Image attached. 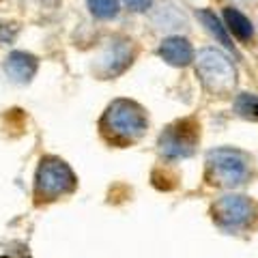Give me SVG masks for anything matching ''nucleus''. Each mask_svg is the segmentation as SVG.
Returning <instances> with one entry per match:
<instances>
[{
  "label": "nucleus",
  "instance_id": "1",
  "mask_svg": "<svg viewBox=\"0 0 258 258\" xmlns=\"http://www.w3.org/2000/svg\"><path fill=\"white\" fill-rule=\"evenodd\" d=\"M99 127L108 142L125 147V144H132L142 138L149 127V120L144 110L136 101L116 99L103 112Z\"/></svg>",
  "mask_w": 258,
  "mask_h": 258
},
{
  "label": "nucleus",
  "instance_id": "2",
  "mask_svg": "<svg viewBox=\"0 0 258 258\" xmlns=\"http://www.w3.org/2000/svg\"><path fill=\"white\" fill-rule=\"evenodd\" d=\"M207 181L215 187H239L249 176V157L239 149H213L207 153Z\"/></svg>",
  "mask_w": 258,
  "mask_h": 258
},
{
  "label": "nucleus",
  "instance_id": "3",
  "mask_svg": "<svg viewBox=\"0 0 258 258\" xmlns=\"http://www.w3.org/2000/svg\"><path fill=\"white\" fill-rule=\"evenodd\" d=\"M194 62H196V74L200 82L211 95L226 97L237 86V71L230 58L215 47L200 50L198 56H194Z\"/></svg>",
  "mask_w": 258,
  "mask_h": 258
},
{
  "label": "nucleus",
  "instance_id": "4",
  "mask_svg": "<svg viewBox=\"0 0 258 258\" xmlns=\"http://www.w3.org/2000/svg\"><path fill=\"white\" fill-rule=\"evenodd\" d=\"M76 174L64 161L56 157H45L35 174V198L37 203H50L76 189Z\"/></svg>",
  "mask_w": 258,
  "mask_h": 258
},
{
  "label": "nucleus",
  "instance_id": "5",
  "mask_svg": "<svg viewBox=\"0 0 258 258\" xmlns=\"http://www.w3.org/2000/svg\"><path fill=\"white\" fill-rule=\"evenodd\" d=\"M198 144V125L185 118L166 129L159 136V153L168 159H185L194 155Z\"/></svg>",
  "mask_w": 258,
  "mask_h": 258
},
{
  "label": "nucleus",
  "instance_id": "6",
  "mask_svg": "<svg viewBox=\"0 0 258 258\" xmlns=\"http://www.w3.org/2000/svg\"><path fill=\"white\" fill-rule=\"evenodd\" d=\"M256 207L249 198L239 196V194H228V196L220 198L213 207V220L217 226L226 230H237L245 226L254 217Z\"/></svg>",
  "mask_w": 258,
  "mask_h": 258
},
{
  "label": "nucleus",
  "instance_id": "7",
  "mask_svg": "<svg viewBox=\"0 0 258 258\" xmlns=\"http://www.w3.org/2000/svg\"><path fill=\"white\" fill-rule=\"evenodd\" d=\"M134 43L129 39H112V41L106 45V50L101 52L99 62H97V69H99L101 76L106 78H114L132 64L134 60Z\"/></svg>",
  "mask_w": 258,
  "mask_h": 258
},
{
  "label": "nucleus",
  "instance_id": "8",
  "mask_svg": "<svg viewBox=\"0 0 258 258\" xmlns=\"http://www.w3.org/2000/svg\"><path fill=\"white\" fill-rule=\"evenodd\" d=\"M37 67H39L37 58L32 54H28V52H11L9 56H7V60H5L7 76H9L13 82H18V84L30 82L32 76L37 74Z\"/></svg>",
  "mask_w": 258,
  "mask_h": 258
},
{
  "label": "nucleus",
  "instance_id": "9",
  "mask_svg": "<svg viewBox=\"0 0 258 258\" xmlns=\"http://www.w3.org/2000/svg\"><path fill=\"white\" fill-rule=\"evenodd\" d=\"M159 56L172 67H185L194 60V47L185 37H168L159 45Z\"/></svg>",
  "mask_w": 258,
  "mask_h": 258
},
{
  "label": "nucleus",
  "instance_id": "10",
  "mask_svg": "<svg viewBox=\"0 0 258 258\" xmlns=\"http://www.w3.org/2000/svg\"><path fill=\"white\" fill-rule=\"evenodd\" d=\"M151 22H153V26L159 30H176L187 24L185 22V15L176 9L172 3H168V0H159V3L153 7Z\"/></svg>",
  "mask_w": 258,
  "mask_h": 258
},
{
  "label": "nucleus",
  "instance_id": "11",
  "mask_svg": "<svg viewBox=\"0 0 258 258\" xmlns=\"http://www.w3.org/2000/svg\"><path fill=\"white\" fill-rule=\"evenodd\" d=\"M224 20H226V30H230L239 41H249L254 37V26L243 13L239 9H232V7H226L224 9Z\"/></svg>",
  "mask_w": 258,
  "mask_h": 258
},
{
  "label": "nucleus",
  "instance_id": "12",
  "mask_svg": "<svg viewBox=\"0 0 258 258\" xmlns=\"http://www.w3.org/2000/svg\"><path fill=\"white\" fill-rule=\"evenodd\" d=\"M196 15H198V20L203 22V26H205L209 32H211V35H213L224 47H228V50H235V43H232V39H230V35H228V30H226V26L220 22V18H217L213 11L200 9Z\"/></svg>",
  "mask_w": 258,
  "mask_h": 258
},
{
  "label": "nucleus",
  "instance_id": "13",
  "mask_svg": "<svg viewBox=\"0 0 258 258\" xmlns=\"http://www.w3.org/2000/svg\"><path fill=\"white\" fill-rule=\"evenodd\" d=\"M86 5H88V9H91V13L99 20L116 18V13L120 9L118 0H86Z\"/></svg>",
  "mask_w": 258,
  "mask_h": 258
},
{
  "label": "nucleus",
  "instance_id": "14",
  "mask_svg": "<svg viewBox=\"0 0 258 258\" xmlns=\"http://www.w3.org/2000/svg\"><path fill=\"white\" fill-rule=\"evenodd\" d=\"M235 108L241 116H258V97L254 95H249V93H243V95H239L237 97V101H235Z\"/></svg>",
  "mask_w": 258,
  "mask_h": 258
},
{
  "label": "nucleus",
  "instance_id": "15",
  "mask_svg": "<svg viewBox=\"0 0 258 258\" xmlns=\"http://www.w3.org/2000/svg\"><path fill=\"white\" fill-rule=\"evenodd\" d=\"M18 24H0V45L3 43H11L18 37Z\"/></svg>",
  "mask_w": 258,
  "mask_h": 258
},
{
  "label": "nucleus",
  "instance_id": "16",
  "mask_svg": "<svg viewBox=\"0 0 258 258\" xmlns=\"http://www.w3.org/2000/svg\"><path fill=\"white\" fill-rule=\"evenodd\" d=\"M125 7L129 11H134V13H142V11H149L151 9V5H153V0H123Z\"/></svg>",
  "mask_w": 258,
  "mask_h": 258
},
{
  "label": "nucleus",
  "instance_id": "17",
  "mask_svg": "<svg viewBox=\"0 0 258 258\" xmlns=\"http://www.w3.org/2000/svg\"><path fill=\"white\" fill-rule=\"evenodd\" d=\"M237 3H249V0H237Z\"/></svg>",
  "mask_w": 258,
  "mask_h": 258
}]
</instances>
